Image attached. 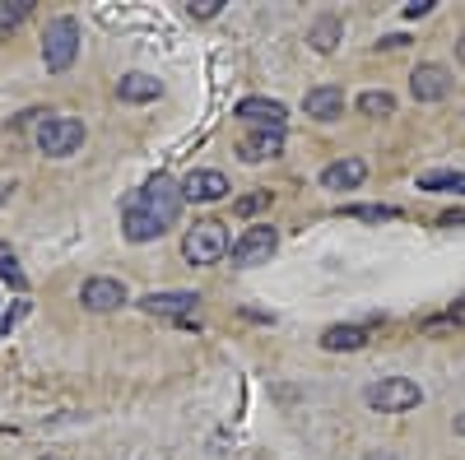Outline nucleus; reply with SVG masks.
I'll return each instance as SVG.
<instances>
[{
	"label": "nucleus",
	"instance_id": "obj_26",
	"mask_svg": "<svg viewBox=\"0 0 465 460\" xmlns=\"http://www.w3.org/2000/svg\"><path fill=\"white\" fill-rule=\"evenodd\" d=\"M219 5H223V0H191V15H196V19H214Z\"/></svg>",
	"mask_w": 465,
	"mask_h": 460
},
{
	"label": "nucleus",
	"instance_id": "obj_23",
	"mask_svg": "<svg viewBox=\"0 0 465 460\" xmlns=\"http://www.w3.org/2000/svg\"><path fill=\"white\" fill-rule=\"evenodd\" d=\"M349 219H363V223H386V219H396L401 210L396 205H344Z\"/></svg>",
	"mask_w": 465,
	"mask_h": 460
},
{
	"label": "nucleus",
	"instance_id": "obj_24",
	"mask_svg": "<svg viewBox=\"0 0 465 460\" xmlns=\"http://www.w3.org/2000/svg\"><path fill=\"white\" fill-rule=\"evenodd\" d=\"M0 279H10L15 289H24L28 279H24V270H19V260L15 256H0Z\"/></svg>",
	"mask_w": 465,
	"mask_h": 460
},
{
	"label": "nucleus",
	"instance_id": "obj_9",
	"mask_svg": "<svg viewBox=\"0 0 465 460\" xmlns=\"http://www.w3.org/2000/svg\"><path fill=\"white\" fill-rule=\"evenodd\" d=\"M232 117L247 122L252 131H284V122H289V107H284V103H275V98H242Z\"/></svg>",
	"mask_w": 465,
	"mask_h": 460
},
{
	"label": "nucleus",
	"instance_id": "obj_18",
	"mask_svg": "<svg viewBox=\"0 0 465 460\" xmlns=\"http://www.w3.org/2000/svg\"><path fill=\"white\" fill-rule=\"evenodd\" d=\"M344 37V19L340 15H322L312 28H307V43H312V52H335Z\"/></svg>",
	"mask_w": 465,
	"mask_h": 460
},
{
	"label": "nucleus",
	"instance_id": "obj_11",
	"mask_svg": "<svg viewBox=\"0 0 465 460\" xmlns=\"http://www.w3.org/2000/svg\"><path fill=\"white\" fill-rule=\"evenodd\" d=\"M80 302L89 307V312H112V307L126 302V284L122 279H107V275H94V279H84Z\"/></svg>",
	"mask_w": 465,
	"mask_h": 460
},
{
	"label": "nucleus",
	"instance_id": "obj_12",
	"mask_svg": "<svg viewBox=\"0 0 465 460\" xmlns=\"http://www.w3.org/2000/svg\"><path fill=\"white\" fill-rule=\"evenodd\" d=\"M302 107H307V117H317V122H335V117H344V89L317 84V89H307Z\"/></svg>",
	"mask_w": 465,
	"mask_h": 460
},
{
	"label": "nucleus",
	"instance_id": "obj_6",
	"mask_svg": "<svg viewBox=\"0 0 465 460\" xmlns=\"http://www.w3.org/2000/svg\"><path fill=\"white\" fill-rule=\"evenodd\" d=\"M196 293L186 289H168V293H144L140 298V312L149 317H168V321H182V326H196Z\"/></svg>",
	"mask_w": 465,
	"mask_h": 460
},
{
	"label": "nucleus",
	"instance_id": "obj_28",
	"mask_svg": "<svg viewBox=\"0 0 465 460\" xmlns=\"http://www.w3.org/2000/svg\"><path fill=\"white\" fill-rule=\"evenodd\" d=\"M24 312H28V307H24V302H15V307H10V312H5V317H0V335H5V330H10V326H15V321H19Z\"/></svg>",
	"mask_w": 465,
	"mask_h": 460
},
{
	"label": "nucleus",
	"instance_id": "obj_16",
	"mask_svg": "<svg viewBox=\"0 0 465 460\" xmlns=\"http://www.w3.org/2000/svg\"><path fill=\"white\" fill-rule=\"evenodd\" d=\"M159 93H163L159 80H153V74H144V70L122 74V80H116V98H122V103H153Z\"/></svg>",
	"mask_w": 465,
	"mask_h": 460
},
{
	"label": "nucleus",
	"instance_id": "obj_15",
	"mask_svg": "<svg viewBox=\"0 0 465 460\" xmlns=\"http://www.w3.org/2000/svg\"><path fill=\"white\" fill-rule=\"evenodd\" d=\"M372 330H377V321H363V326H331V330L322 335V349H331V354L363 349V344L372 339Z\"/></svg>",
	"mask_w": 465,
	"mask_h": 460
},
{
	"label": "nucleus",
	"instance_id": "obj_19",
	"mask_svg": "<svg viewBox=\"0 0 465 460\" xmlns=\"http://www.w3.org/2000/svg\"><path fill=\"white\" fill-rule=\"evenodd\" d=\"M419 191H447V196H465V172H456V168L419 172Z\"/></svg>",
	"mask_w": 465,
	"mask_h": 460
},
{
	"label": "nucleus",
	"instance_id": "obj_8",
	"mask_svg": "<svg viewBox=\"0 0 465 460\" xmlns=\"http://www.w3.org/2000/svg\"><path fill=\"white\" fill-rule=\"evenodd\" d=\"M410 93H414V103H442V98L451 93V70L438 65V61L414 65V74H410Z\"/></svg>",
	"mask_w": 465,
	"mask_h": 460
},
{
	"label": "nucleus",
	"instance_id": "obj_21",
	"mask_svg": "<svg viewBox=\"0 0 465 460\" xmlns=\"http://www.w3.org/2000/svg\"><path fill=\"white\" fill-rule=\"evenodd\" d=\"M359 112H363V117H391L396 98L386 93V89H368V93H359Z\"/></svg>",
	"mask_w": 465,
	"mask_h": 460
},
{
	"label": "nucleus",
	"instance_id": "obj_32",
	"mask_svg": "<svg viewBox=\"0 0 465 460\" xmlns=\"http://www.w3.org/2000/svg\"><path fill=\"white\" fill-rule=\"evenodd\" d=\"M37 460H56V455H37Z\"/></svg>",
	"mask_w": 465,
	"mask_h": 460
},
{
	"label": "nucleus",
	"instance_id": "obj_1",
	"mask_svg": "<svg viewBox=\"0 0 465 460\" xmlns=\"http://www.w3.org/2000/svg\"><path fill=\"white\" fill-rule=\"evenodd\" d=\"M131 205H135L140 214H149V219L168 233V228L177 223V214H182V205H186V196H182V181H173L168 172H153V177L135 191V196H131Z\"/></svg>",
	"mask_w": 465,
	"mask_h": 460
},
{
	"label": "nucleus",
	"instance_id": "obj_13",
	"mask_svg": "<svg viewBox=\"0 0 465 460\" xmlns=\"http://www.w3.org/2000/svg\"><path fill=\"white\" fill-rule=\"evenodd\" d=\"M242 163H265V159H275V153H284V131H247L242 144Z\"/></svg>",
	"mask_w": 465,
	"mask_h": 460
},
{
	"label": "nucleus",
	"instance_id": "obj_14",
	"mask_svg": "<svg viewBox=\"0 0 465 460\" xmlns=\"http://www.w3.org/2000/svg\"><path fill=\"white\" fill-rule=\"evenodd\" d=\"M368 177V163L363 159H335L331 168H322V186L326 191H359Z\"/></svg>",
	"mask_w": 465,
	"mask_h": 460
},
{
	"label": "nucleus",
	"instance_id": "obj_33",
	"mask_svg": "<svg viewBox=\"0 0 465 460\" xmlns=\"http://www.w3.org/2000/svg\"><path fill=\"white\" fill-rule=\"evenodd\" d=\"M460 56H465V43H460Z\"/></svg>",
	"mask_w": 465,
	"mask_h": 460
},
{
	"label": "nucleus",
	"instance_id": "obj_10",
	"mask_svg": "<svg viewBox=\"0 0 465 460\" xmlns=\"http://www.w3.org/2000/svg\"><path fill=\"white\" fill-rule=\"evenodd\" d=\"M182 196L186 201H196V205H214L228 196V177L219 168H196L186 181H182Z\"/></svg>",
	"mask_w": 465,
	"mask_h": 460
},
{
	"label": "nucleus",
	"instance_id": "obj_17",
	"mask_svg": "<svg viewBox=\"0 0 465 460\" xmlns=\"http://www.w3.org/2000/svg\"><path fill=\"white\" fill-rule=\"evenodd\" d=\"M122 233H126L131 242H153V238H163V228L153 223L149 214H140V210L126 201V205H122Z\"/></svg>",
	"mask_w": 465,
	"mask_h": 460
},
{
	"label": "nucleus",
	"instance_id": "obj_29",
	"mask_svg": "<svg viewBox=\"0 0 465 460\" xmlns=\"http://www.w3.org/2000/svg\"><path fill=\"white\" fill-rule=\"evenodd\" d=\"M442 228H465V214H460V210H447V214H442Z\"/></svg>",
	"mask_w": 465,
	"mask_h": 460
},
{
	"label": "nucleus",
	"instance_id": "obj_20",
	"mask_svg": "<svg viewBox=\"0 0 465 460\" xmlns=\"http://www.w3.org/2000/svg\"><path fill=\"white\" fill-rule=\"evenodd\" d=\"M460 326H465V298H456L447 312H438V317H429V321H419L423 335H447V330H460Z\"/></svg>",
	"mask_w": 465,
	"mask_h": 460
},
{
	"label": "nucleus",
	"instance_id": "obj_2",
	"mask_svg": "<svg viewBox=\"0 0 465 460\" xmlns=\"http://www.w3.org/2000/svg\"><path fill=\"white\" fill-rule=\"evenodd\" d=\"M232 247H228V228L219 219H201L196 228H186V238H182V256L191 265H214L223 260Z\"/></svg>",
	"mask_w": 465,
	"mask_h": 460
},
{
	"label": "nucleus",
	"instance_id": "obj_27",
	"mask_svg": "<svg viewBox=\"0 0 465 460\" xmlns=\"http://www.w3.org/2000/svg\"><path fill=\"white\" fill-rule=\"evenodd\" d=\"M433 5H438V0H410V5H405V19H423Z\"/></svg>",
	"mask_w": 465,
	"mask_h": 460
},
{
	"label": "nucleus",
	"instance_id": "obj_4",
	"mask_svg": "<svg viewBox=\"0 0 465 460\" xmlns=\"http://www.w3.org/2000/svg\"><path fill=\"white\" fill-rule=\"evenodd\" d=\"M363 400H368V409H381V414H405V409H414L423 400V391H419V381H410V377H381V381H372V387L363 391Z\"/></svg>",
	"mask_w": 465,
	"mask_h": 460
},
{
	"label": "nucleus",
	"instance_id": "obj_25",
	"mask_svg": "<svg viewBox=\"0 0 465 460\" xmlns=\"http://www.w3.org/2000/svg\"><path fill=\"white\" fill-rule=\"evenodd\" d=\"M265 205H270V191H256V196H242L232 210H238V214H256V210H265Z\"/></svg>",
	"mask_w": 465,
	"mask_h": 460
},
{
	"label": "nucleus",
	"instance_id": "obj_22",
	"mask_svg": "<svg viewBox=\"0 0 465 460\" xmlns=\"http://www.w3.org/2000/svg\"><path fill=\"white\" fill-rule=\"evenodd\" d=\"M28 15H33V0H0V33L19 28Z\"/></svg>",
	"mask_w": 465,
	"mask_h": 460
},
{
	"label": "nucleus",
	"instance_id": "obj_3",
	"mask_svg": "<svg viewBox=\"0 0 465 460\" xmlns=\"http://www.w3.org/2000/svg\"><path fill=\"white\" fill-rule=\"evenodd\" d=\"M74 56H80V24H74L70 15H61V19H52L47 33H43V65H47L52 74H61V70L74 65Z\"/></svg>",
	"mask_w": 465,
	"mask_h": 460
},
{
	"label": "nucleus",
	"instance_id": "obj_31",
	"mask_svg": "<svg viewBox=\"0 0 465 460\" xmlns=\"http://www.w3.org/2000/svg\"><path fill=\"white\" fill-rule=\"evenodd\" d=\"M456 433L465 437V414H456Z\"/></svg>",
	"mask_w": 465,
	"mask_h": 460
},
{
	"label": "nucleus",
	"instance_id": "obj_7",
	"mask_svg": "<svg viewBox=\"0 0 465 460\" xmlns=\"http://www.w3.org/2000/svg\"><path fill=\"white\" fill-rule=\"evenodd\" d=\"M275 247H280V233L270 223H256V228H247V233L232 242V265H242V270L265 265L270 256H275Z\"/></svg>",
	"mask_w": 465,
	"mask_h": 460
},
{
	"label": "nucleus",
	"instance_id": "obj_30",
	"mask_svg": "<svg viewBox=\"0 0 465 460\" xmlns=\"http://www.w3.org/2000/svg\"><path fill=\"white\" fill-rule=\"evenodd\" d=\"M10 191H15V186H5V181H0V205H5V201H10Z\"/></svg>",
	"mask_w": 465,
	"mask_h": 460
},
{
	"label": "nucleus",
	"instance_id": "obj_5",
	"mask_svg": "<svg viewBox=\"0 0 465 460\" xmlns=\"http://www.w3.org/2000/svg\"><path fill=\"white\" fill-rule=\"evenodd\" d=\"M33 140H37V149H43L47 159H70V153L84 144V122L80 117H47Z\"/></svg>",
	"mask_w": 465,
	"mask_h": 460
}]
</instances>
